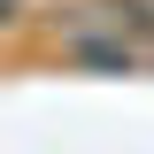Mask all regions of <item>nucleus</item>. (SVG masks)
<instances>
[{
  "instance_id": "obj_1",
  "label": "nucleus",
  "mask_w": 154,
  "mask_h": 154,
  "mask_svg": "<svg viewBox=\"0 0 154 154\" xmlns=\"http://www.w3.org/2000/svg\"><path fill=\"white\" fill-rule=\"evenodd\" d=\"M8 23H16V0H0V31H8Z\"/></svg>"
}]
</instances>
